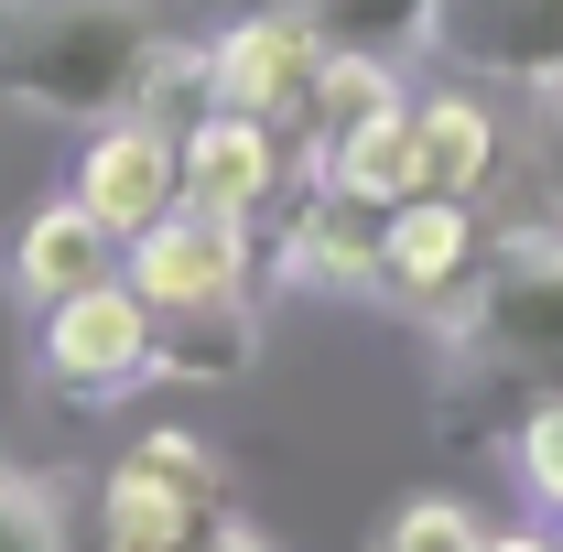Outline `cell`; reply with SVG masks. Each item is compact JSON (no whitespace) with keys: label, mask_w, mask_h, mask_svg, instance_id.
Instances as JSON below:
<instances>
[{"label":"cell","mask_w":563,"mask_h":552,"mask_svg":"<svg viewBox=\"0 0 563 552\" xmlns=\"http://www.w3.org/2000/svg\"><path fill=\"white\" fill-rule=\"evenodd\" d=\"M303 22L325 44H357V55H422L444 0H303Z\"/></svg>","instance_id":"2e32d148"},{"label":"cell","mask_w":563,"mask_h":552,"mask_svg":"<svg viewBox=\"0 0 563 552\" xmlns=\"http://www.w3.org/2000/svg\"><path fill=\"white\" fill-rule=\"evenodd\" d=\"M520 152H531V196H542V217L563 228V76L531 87V141H520Z\"/></svg>","instance_id":"ac0fdd59"},{"label":"cell","mask_w":563,"mask_h":552,"mask_svg":"<svg viewBox=\"0 0 563 552\" xmlns=\"http://www.w3.org/2000/svg\"><path fill=\"white\" fill-rule=\"evenodd\" d=\"M455 325L488 346V357H520V368H563V228H520V239H498L477 281H466V303H455Z\"/></svg>","instance_id":"3957f363"},{"label":"cell","mask_w":563,"mask_h":552,"mask_svg":"<svg viewBox=\"0 0 563 552\" xmlns=\"http://www.w3.org/2000/svg\"><path fill=\"white\" fill-rule=\"evenodd\" d=\"M282 185H292V141L272 120H250V109H196L185 120V207L261 228Z\"/></svg>","instance_id":"ba28073f"},{"label":"cell","mask_w":563,"mask_h":552,"mask_svg":"<svg viewBox=\"0 0 563 552\" xmlns=\"http://www.w3.org/2000/svg\"><path fill=\"white\" fill-rule=\"evenodd\" d=\"M477 261H488V239H477V196L422 185V196H401V207H379V281H368V303L455 314L466 281H477Z\"/></svg>","instance_id":"277c9868"},{"label":"cell","mask_w":563,"mask_h":552,"mask_svg":"<svg viewBox=\"0 0 563 552\" xmlns=\"http://www.w3.org/2000/svg\"><path fill=\"white\" fill-rule=\"evenodd\" d=\"M520 477H531V487L563 509V401H542V412L520 422Z\"/></svg>","instance_id":"ffe728a7"},{"label":"cell","mask_w":563,"mask_h":552,"mask_svg":"<svg viewBox=\"0 0 563 552\" xmlns=\"http://www.w3.org/2000/svg\"><path fill=\"white\" fill-rule=\"evenodd\" d=\"M412 131H422V163H433L444 196H477V185L498 174V109L488 98L433 87V98H412Z\"/></svg>","instance_id":"9a60e30c"},{"label":"cell","mask_w":563,"mask_h":552,"mask_svg":"<svg viewBox=\"0 0 563 552\" xmlns=\"http://www.w3.org/2000/svg\"><path fill=\"white\" fill-rule=\"evenodd\" d=\"M314 185H336V196H357V207H401V196H422L433 185V163H422V131H412V98L390 109V120H368V131H347L325 163H303Z\"/></svg>","instance_id":"4fadbf2b"},{"label":"cell","mask_w":563,"mask_h":552,"mask_svg":"<svg viewBox=\"0 0 563 552\" xmlns=\"http://www.w3.org/2000/svg\"><path fill=\"white\" fill-rule=\"evenodd\" d=\"M553 542H563V509H553Z\"/></svg>","instance_id":"7402d4cb"},{"label":"cell","mask_w":563,"mask_h":552,"mask_svg":"<svg viewBox=\"0 0 563 552\" xmlns=\"http://www.w3.org/2000/svg\"><path fill=\"white\" fill-rule=\"evenodd\" d=\"M131 455L152 466V477H174V487H185V498H196V520H207V509H228V455H217L207 433H174V422H152Z\"/></svg>","instance_id":"e0dca14e"},{"label":"cell","mask_w":563,"mask_h":552,"mask_svg":"<svg viewBox=\"0 0 563 552\" xmlns=\"http://www.w3.org/2000/svg\"><path fill=\"white\" fill-rule=\"evenodd\" d=\"M98 531H109L120 552H174V542H196L207 520H196V498H185L174 477H152L141 455H120V466L98 477Z\"/></svg>","instance_id":"5bb4252c"},{"label":"cell","mask_w":563,"mask_h":552,"mask_svg":"<svg viewBox=\"0 0 563 552\" xmlns=\"http://www.w3.org/2000/svg\"><path fill=\"white\" fill-rule=\"evenodd\" d=\"M120 250H131V239L98 207H76V185H66L44 217H22V239H11V292H22V303H66L76 281L120 272Z\"/></svg>","instance_id":"8fae6325"},{"label":"cell","mask_w":563,"mask_h":552,"mask_svg":"<svg viewBox=\"0 0 563 552\" xmlns=\"http://www.w3.org/2000/svg\"><path fill=\"white\" fill-rule=\"evenodd\" d=\"M250 357H261L250 292H228V303H163L152 314V368L163 379H239Z\"/></svg>","instance_id":"7c38bea8"},{"label":"cell","mask_w":563,"mask_h":552,"mask_svg":"<svg viewBox=\"0 0 563 552\" xmlns=\"http://www.w3.org/2000/svg\"><path fill=\"white\" fill-rule=\"evenodd\" d=\"M33 368L76 412H109V401H131L141 379H163L152 368V303H141V281L109 272V281H76L66 303H33Z\"/></svg>","instance_id":"7a4b0ae2"},{"label":"cell","mask_w":563,"mask_h":552,"mask_svg":"<svg viewBox=\"0 0 563 552\" xmlns=\"http://www.w3.org/2000/svg\"><path fill=\"white\" fill-rule=\"evenodd\" d=\"M120 272L141 281L152 314H163V303H228V292H250V272H261V228H250V217L174 207V217H152L131 250H120Z\"/></svg>","instance_id":"8992f818"},{"label":"cell","mask_w":563,"mask_h":552,"mask_svg":"<svg viewBox=\"0 0 563 552\" xmlns=\"http://www.w3.org/2000/svg\"><path fill=\"white\" fill-rule=\"evenodd\" d=\"M390 542H488V520L455 509V498H412V509L390 520Z\"/></svg>","instance_id":"44dd1931"},{"label":"cell","mask_w":563,"mask_h":552,"mask_svg":"<svg viewBox=\"0 0 563 552\" xmlns=\"http://www.w3.org/2000/svg\"><path fill=\"white\" fill-rule=\"evenodd\" d=\"M207 0H0V98L33 120H196L207 109Z\"/></svg>","instance_id":"6da1fadb"},{"label":"cell","mask_w":563,"mask_h":552,"mask_svg":"<svg viewBox=\"0 0 563 552\" xmlns=\"http://www.w3.org/2000/svg\"><path fill=\"white\" fill-rule=\"evenodd\" d=\"M314 66H325V33L303 22V0L250 11V22H217V33H207V109H250V120L292 131Z\"/></svg>","instance_id":"5b68a950"},{"label":"cell","mask_w":563,"mask_h":552,"mask_svg":"<svg viewBox=\"0 0 563 552\" xmlns=\"http://www.w3.org/2000/svg\"><path fill=\"white\" fill-rule=\"evenodd\" d=\"M0 542H66V509L44 498L33 466H0Z\"/></svg>","instance_id":"d6986e66"},{"label":"cell","mask_w":563,"mask_h":552,"mask_svg":"<svg viewBox=\"0 0 563 552\" xmlns=\"http://www.w3.org/2000/svg\"><path fill=\"white\" fill-rule=\"evenodd\" d=\"M433 44L455 66H477V76L542 87V76H563V0H444Z\"/></svg>","instance_id":"9c48e42d"},{"label":"cell","mask_w":563,"mask_h":552,"mask_svg":"<svg viewBox=\"0 0 563 552\" xmlns=\"http://www.w3.org/2000/svg\"><path fill=\"white\" fill-rule=\"evenodd\" d=\"M282 281H325V292H368L379 281V207H357L336 185L303 174V207L282 217Z\"/></svg>","instance_id":"30bf717a"},{"label":"cell","mask_w":563,"mask_h":552,"mask_svg":"<svg viewBox=\"0 0 563 552\" xmlns=\"http://www.w3.org/2000/svg\"><path fill=\"white\" fill-rule=\"evenodd\" d=\"M76 207H98L120 239H141L152 217H174L185 207V131L152 120V109L98 120V141L76 152Z\"/></svg>","instance_id":"52a82bcc"}]
</instances>
